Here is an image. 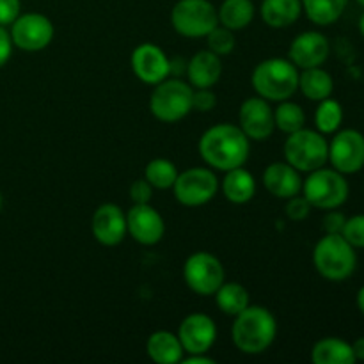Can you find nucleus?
Returning a JSON list of instances; mask_svg holds the SVG:
<instances>
[{
    "label": "nucleus",
    "mask_w": 364,
    "mask_h": 364,
    "mask_svg": "<svg viewBox=\"0 0 364 364\" xmlns=\"http://www.w3.org/2000/svg\"><path fill=\"white\" fill-rule=\"evenodd\" d=\"M198 148L206 166L226 173L235 167L245 166L251 153V141L238 124L219 123L201 135Z\"/></svg>",
    "instance_id": "1"
},
{
    "label": "nucleus",
    "mask_w": 364,
    "mask_h": 364,
    "mask_svg": "<svg viewBox=\"0 0 364 364\" xmlns=\"http://www.w3.org/2000/svg\"><path fill=\"white\" fill-rule=\"evenodd\" d=\"M277 334V322L272 313L263 306H251L235 316L231 326L233 345L247 355L263 354L274 343Z\"/></svg>",
    "instance_id": "2"
},
{
    "label": "nucleus",
    "mask_w": 364,
    "mask_h": 364,
    "mask_svg": "<svg viewBox=\"0 0 364 364\" xmlns=\"http://www.w3.org/2000/svg\"><path fill=\"white\" fill-rule=\"evenodd\" d=\"M251 84L262 98L284 102L299 91V68L290 59L270 57L252 70Z\"/></svg>",
    "instance_id": "3"
},
{
    "label": "nucleus",
    "mask_w": 364,
    "mask_h": 364,
    "mask_svg": "<svg viewBox=\"0 0 364 364\" xmlns=\"http://www.w3.org/2000/svg\"><path fill=\"white\" fill-rule=\"evenodd\" d=\"M313 265L323 279L341 283L355 272L358 255L343 235L326 233L313 249Z\"/></svg>",
    "instance_id": "4"
},
{
    "label": "nucleus",
    "mask_w": 364,
    "mask_h": 364,
    "mask_svg": "<svg viewBox=\"0 0 364 364\" xmlns=\"http://www.w3.org/2000/svg\"><path fill=\"white\" fill-rule=\"evenodd\" d=\"M284 162L294 166L299 173H311L329 162V142L318 130H301L288 134L284 141Z\"/></svg>",
    "instance_id": "5"
},
{
    "label": "nucleus",
    "mask_w": 364,
    "mask_h": 364,
    "mask_svg": "<svg viewBox=\"0 0 364 364\" xmlns=\"http://www.w3.org/2000/svg\"><path fill=\"white\" fill-rule=\"evenodd\" d=\"M194 87L188 82L174 77L155 85L149 96V110L162 123H178L192 112Z\"/></svg>",
    "instance_id": "6"
},
{
    "label": "nucleus",
    "mask_w": 364,
    "mask_h": 364,
    "mask_svg": "<svg viewBox=\"0 0 364 364\" xmlns=\"http://www.w3.org/2000/svg\"><path fill=\"white\" fill-rule=\"evenodd\" d=\"M348 181L340 171L320 167L308 173V178L302 180V196L309 201L313 208L334 210L345 205L348 199Z\"/></svg>",
    "instance_id": "7"
},
{
    "label": "nucleus",
    "mask_w": 364,
    "mask_h": 364,
    "mask_svg": "<svg viewBox=\"0 0 364 364\" xmlns=\"http://www.w3.org/2000/svg\"><path fill=\"white\" fill-rule=\"evenodd\" d=\"M171 23L183 38H206L219 25L217 7L210 0H178L171 11Z\"/></svg>",
    "instance_id": "8"
},
{
    "label": "nucleus",
    "mask_w": 364,
    "mask_h": 364,
    "mask_svg": "<svg viewBox=\"0 0 364 364\" xmlns=\"http://www.w3.org/2000/svg\"><path fill=\"white\" fill-rule=\"evenodd\" d=\"M183 279L199 297H212L226 281V270L215 255L198 251L187 258L183 265Z\"/></svg>",
    "instance_id": "9"
},
{
    "label": "nucleus",
    "mask_w": 364,
    "mask_h": 364,
    "mask_svg": "<svg viewBox=\"0 0 364 364\" xmlns=\"http://www.w3.org/2000/svg\"><path fill=\"white\" fill-rule=\"evenodd\" d=\"M219 180L210 167H191L183 173H178L173 192L180 205L198 208L212 201L219 192Z\"/></svg>",
    "instance_id": "10"
},
{
    "label": "nucleus",
    "mask_w": 364,
    "mask_h": 364,
    "mask_svg": "<svg viewBox=\"0 0 364 364\" xmlns=\"http://www.w3.org/2000/svg\"><path fill=\"white\" fill-rule=\"evenodd\" d=\"M9 27L13 46L23 52H41L53 41L55 36L52 20L41 13L20 14Z\"/></svg>",
    "instance_id": "11"
},
{
    "label": "nucleus",
    "mask_w": 364,
    "mask_h": 364,
    "mask_svg": "<svg viewBox=\"0 0 364 364\" xmlns=\"http://www.w3.org/2000/svg\"><path fill=\"white\" fill-rule=\"evenodd\" d=\"M329 162L341 174H355L364 167V135L354 128L334 134L329 142Z\"/></svg>",
    "instance_id": "12"
},
{
    "label": "nucleus",
    "mask_w": 364,
    "mask_h": 364,
    "mask_svg": "<svg viewBox=\"0 0 364 364\" xmlns=\"http://www.w3.org/2000/svg\"><path fill=\"white\" fill-rule=\"evenodd\" d=\"M238 127L247 135L249 141H267L276 130L274 109L269 100L262 96H252L244 100L238 110Z\"/></svg>",
    "instance_id": "13"
},
{
    "label": "nucleus",
    "mask_w": 364,
    "mask_h": 364,
    "mask_svg": "<svg viewBox=\"0 0 364 364\" xmlns=\"http://www.w3.org/2000/svg\"><path fill=\"white\" fill-rule=\"evenodd\" d=\"M130 66L135 77L148 85L160 84L171 75V59L153 43H142L132 52Z\"/></svg>",
    "instance_id": "14"
},
{
    "label": "nucleus",
    "mask_w": 364,
    "mask_h": 364,
    "mask_svg": "<svg viewBox=\"0 0 364 364\" xmlns=\"http://www.w3.org/2000/svg\"><path fill=\"white\" fill-rule=\"evenodd\" d=\"M178 338L185 354H208L215 345L217 326L212 316L205 313H192L185 316L178 327Z\"/></svg>",
    "instance_id": "15"
},
{
    "label": "nucleus",
    "mask_w": 364,
    "mask_h": 364,
    "mask_svg": "<svg viewBox=\"0 0 364 364\" xmlns=\"http://www.w3.org/2000/svg\"><path fill=\"white\" fill-rule=\"evenodd\" d=\"M127 233L141 245H156L166 235V223L151 205H134L127 212Z\"/></svg>",
    "instance_id": "16"
},
{
    "label": "nucleus",
    "mask_w": 364,
    "mask_h": 364,
    "mask_svg": "<svg viewBox=\"0 0 364 364\" xmlns=\"http://www.w3.org/2000/svg\"><path fill=\"white\" fill-rule=\"evenodd\" d=\"M92 237L105 247H116L127 237V213L114 203H103L91 219Z\"/></svg>",
    "instance_id": "17"
},
{
    "label": "nucleus",
    "mask_w": 364,
    "mask_h": 364,
    "mask_svg": "<svg viewBox=\"0 0 364 364\" xmlns=\"http://www.w3.org/2000/svg\"><path fill=\"white\" fill-rule=\"evenodd\" d=\"M331 45L329 39L318 31L301 32L297 38L291 41L288 48V59L299 68V70H308V68L322 66L329 59Z\"/></svg>",
    "instance_id": "18"
},
{
    "label": "nucleus",
    "mask_w": 364,
    "mask_h": 364,
    "mask_svg": "<svg viewBox=\"0 0 364 364\" xmlns=\"http://www.w3.org/2000/svg\"><path fill=\"white\" fill-rule=\"evenodd\" d=\"M263 185L277 199H290L302 192L301 173L288 162H272L263 171Z\"/></svg>",
    "instance_id": "19"
},
{
    "label": "nucleus",
    "mask_w": 364,
    "mask_h": 364,
    "mask_svg": "<svg viewBox=\"0 0 364 364\" xmlns=\"http://www.w3.org/2000/svg\"><path fill=\"white\" fill-rule=\"evenodd\" d=\"M185 73L194 89H210L223 77V60L210 50H201L191 57Z\"/></svg>",
    "instance_id": "20"
},
{
    "label": "nucleus",
    "mask_w": 364,
    "mask_h": 364,
    "mask_svg": "<svg viewBox=\"0 0 364 364\" xmlns=\"http://www.w3.org/2000/svg\"><path fill=\"white\" fill-rule=\"evenodd\" d=\"M146 352L156 364H178L185 358V350L178 334L171 331H155L146 341Z\"/></svg>",
    "instance_id": "21"
},
{
    "label": "nucleus",
    "mask_w": 364,
    "mask_h": 364,
    "mask_svg": "<svg viewBox=\"0 0 364 364\" xmlns=\"http://www.w3.org/2000/svg\"><path fill=\"white\" fill-rule=\"evenodd\" d=\"M224 198L233 205H245L256 194V180L244 166L226 171L223 185Z\"/></svg>",
    "instance_id": "22"
},
{
    "label": "nucleus",
    "mask_w": 364,
    "mask_h": 364,
    "mask_svg": "<svg viewBox=\"0 0 364 364\" xmlns=\"http://www.w3.org/2000/svg\"><path fill=\"white\" fill-rule=\"evenodd\" d=\"M259 14L269 27L287 28L301 18L302 2L301 0H263Z\"/></svg>",
    "instance_id": "23"
},
{
    "label": "nucleus",
    "mask_w": 364,
    "mask_h": 364,
    "mask_svg": "<svg viewBox=\"0 0 364 364\" xmlns=\"http://www.w3.org/2000/svg\"><path fill=\"white\" fill-rule=\"evenodd\" d=\"M311 361L315 364H354L352 343L341 338H322L313 345Z\"/></svg>",
    "instance_id": "24"
},
{
    "label": "nucleus",
    "mask_w": 364,
    "mask_h": 364,
    "mask_svg": "<svg viewBox=\"0 0 364 364\" xmlns=\"http://www.w3.org/2000/svg\"><path fill=\"white\" fill-rule=\"evenodd\" d=\"M256 14V7L252 0H223L217 9L219 25L230 31H244L252 23Z\"/></svg>",
    "instance_id": "25"
},
{
    "label": "nucleus",
    "mask_w": 364,
    "mask_h": 364,
    "mask_svg": "<svg viewBox=\"0 0 364 364\" xmlns=\"http://www.w3.org/2000/svg\"><path fill=\"white\" fill-rule=\"evenodd\" d=\"M299 89L311 102H322L334 91V80L323 68H308L299 73Z\"/></svg>",
    "instance_id": "26"
},
{
    "label": "nucleus",
    "mask_w": 364,
    "mask_h": 364,
    "mask_svg": "<svg viewBox=\"0 0 364 364\" xmlns=\"http://www.w3.org/2000/svg\"><path fill=\"white\" fill-rule=\"evenodd\" d=\"M302 13L318 27L333 25L343 16L348 0H301Z\"/></svg>",
    "instance_id": "27"
},
{
    "label": "nucleus",
    "mask_w": 364,
    "mask_h": 364,
    "mask_svg": "<svg viewBox=\"0 0 364 364\" xmlns=\"http://www.w3.org/2000/svg\"><path fill=\"white\" fill-rule=\"evenodd\" d=\"M213 297H215L217 308L228 316H237L238 313H242L251 304L247 288L240 283H228V281H224L219 287V290L213 294Z\"/></svg>",
    "instance_id": "28"
},
{
    "label": "nucleus",
    "mask_w": 364,
    "mask_h": 364,
    "mask_svg": "<svg viewBox=\"0 0 364 364\" xmlns=\"http://www.w3.org/2000/svg\"><path fill=\"white\" fill-rule=\"evenodd\" d=\"M343 123V107L340 102L329 98L318 102L315 112V127L320 134L331 135L336 134Z\"/></svg>",
    "instance_id": "29"
},
{
    "label": "nucleus",
    "mask_w": 364,
    "mask_h": 364,
    "mask_svg": "<svg viewBox=\"0 0 364 364\" xmlns=\"http://www.w3.org/2000/svg\"><path fill=\"white\" fill-rule=\"evenodd\" d=\"M274 123H276L277 130H281L283 134H294V132L304 128L306 114L299 103L284 100L274 109Z\"/></svg>",
    "instance_id": "30"
},
{
    "label": "nucleus",
    "mask_w": 364,
    "mask_h": 364,
    "mask_svg": "<svg viewBox=\"0 0 364 364\" xmlns=\"http://www.w3.org/2000/svg\"><path fill=\"white\" fill-rule=\"evenodd\" d=\"M144 178L156 191H167V188H173L178 178V169L171 160L153 159L146 166Z\"/></svg>",
    "instance_id": "31"
},
{
    "label": "nucleus",
    "mask_w": 364,
    "mask_h": 364,
    "mask_svg": "<svg viewBox=\"0 0 364 364\" xmlns=\"http://www.w3.org/2000/svg\"><path fill=\"white\" fill-rule=\"evenodd\" d=\"M206 43H208V50L219 57H226L233 53L235 46H237V39H235L233 31L217 25L213 31L208 32L206 36Z\"/></svg>",
    "instance_id": "32"
},
{
    "label": "nucleus",
    "mask_w": 364,
    "mask_h": 364,
    "mask_svg": "<svg viewBox=\"0 0 364 364\" xmlns=\"http://www.w3.org/2000/svg\"><path fill=\"white\" fill-rule=\"evenodd\" d=\"M341 235L354 249H364V213L348 217Z\"/></svg>",
    "instance_id": "33"
},
{
    "label": "nucleus",
    "mask_w": 364,
    "mask_h": 364,
    "mask_svg": "<svg viewBox=\"0 0 364 364\" xmlns=\"http://www.w3.org/2000/svg\"><path fill=\"white\" fill-rule=\"evenodd\" d=\"M311 208H313V206L309 205L308 199H306L304 196L297 194V196H294V198L287 199L284 213H287L288 219L294 220V223H302L304 219H308Z\"/></svg>",
    "instance_id": "34"
},
{
    "label": "nucleus",
    "mask_w": 364,
    "mask_h": 364,
    "mask_svg": "<svg viewBox=\"0 0 364 364\" xmlns=\"http://www.w3.org/2000/svg\"><path fill=\"white\" fill-rule=\"evenodd\" d=\"M153 191H155V188L151 187V183H149L146 178H139V180H135L134 183L130 185L132 203H134V205H148V203H151Z\"/></svg>",
    "instance_id": "35"
},
{
    "label": "nucleus",
    "mask_w": 364,
    "mask_h": 364,
    "mask_svg": "<svg viewBox=\"0 0 364 364\" xmlns=\"http://www.w3.org/2000/svg\"><path fill=\"white\" fill-rule=\"evenodd\" d=\"M217 107V96L215 92L210 89H194V96H192V110H199V112H210Z\"/></svg>",
    "instance_id": "36"
},
{
    "label": "nucleus",
    "mask_w": 364,
    "mask_h": 364,
    "mask_svg": "<svg viewBox=\"0 0 364 364\" xmlns=\"http://www.w3.org/2000/svg\"><path fill=\"white\" fill-rule=\"evenodd\" d=\"M20 14V0H0V25H2V27H9Z\"/></svg>",
    "instance_id": "37"
},
{
    "label": "nucleus",
    "mask_w": 364,
    "mask_h": 364,
    "mask_svg": "<svg viewBox=\"0 0 364 364\" xmlns=\"http://www.w3.org/2000/svg\"><path fill=\"white\" fill-rule=\"evenodd\" d=\"M345 220H347V217L341 212H338L336 208L327 210L326 217L322 220V230L326 233H341V230L345 226Z\"/></svg>",
    "instance_id": "38"
},
{
    "label": "nucleus",
    "mask_w": 364,
    "mask_h": 364,
    "mask_svg": "<svg viewBox=\"0 0 364 364\" xmlns=\"http://www.w3.org/2000/svg\"><path fill=\"white\" fill-rule=\"evenodd\" d=\"M13 53V41H11V34L6 27L0 25V68L6 66L7 60L11 59Z\"/></svg>",
    "instance_id": "39"
},
{
    "label": "nucleus",
    "mask_w": 364,
    "mask_h": 364,
    "mask_svg": "<svg viewBox=\"0 0 364 364\" xmlns=\"http://www.w3.org/2000/svg\"><path fill=\"white\" fill-rule=\"evenodd\" d=\"M183 364H213L215 359L208 358L206 354H187V358L181 359Z\"/></svg>",
    "instance_id": "40"
},
{
    "label": "nucleus",
    "mask_w": 364,
    "mask_h": 364,
    "mask_svg": "<svg viewBox=\"0 0 364 364\" xmlns=\"http://www.w3.org/2000/svg\"><path fill=\"white\" fill-rule=\"evenodd\" d=\"M352 352H354L355 361H364V336L358 338V340L352 343Z\"/></svg>",
    "instance_id": "41"
},
{
    "label": "nucleus",
    "mask_w": 364,
    "mask_h": 364,
    "mask_svg": "<svg viewBox=\"0 0 364 364\" xmlns=\"http://www.w3.org/2000/svg\"><path fill=\"white\" fill-rule=\"evenodd\" d=\"M358 308H359V311H361L363 316H364V287L358 291Z\"/></svg>",
    "instance_id": "42"
},
{
    "label": "nucleus",
    "mask_w": 364,
    "mask_h": 364,
    "mask_svg": "<svg viewBox=\"0 0 364 364\" xmlns=\"http://www.w3.org/2000/svg\"><path fill=\"white\" fill-rule=\"evenodd\" d=\"M359 31H361V34L364 38V13L361 14V18H359Z\"/></svg>",
    "instance_id": "43"
},
{
    "label": "nucleus",
    "mask_w": 364,
    "mask_h": 364,
    "mask_svg": "<svg viewBox=\"0 0 364 364\" xmlns=\"http://www.w3.org/2000/svg\"><path fill=\"white\" fill-rule=\"evenodd\" d=\"M2 205H4V198H2V194H0V210H2Z\"/></svg>",
    "instance_id": "44"
},
{
    "label": "nucleus",
    "mask_w": 364,
    "mask_h": 364,
    "mask_svg": "<svg viewBox=\"0 0 364 364\" xmlns=\"http://www.w3.org/2000/svg\"><path fill=\"white\" fill-rule=\"evenodd\" d=\"M355 2H358V4H361V6L364 7V0H355Z\"/></svg>",
    "instance_id": "45"
}]
</instances>
